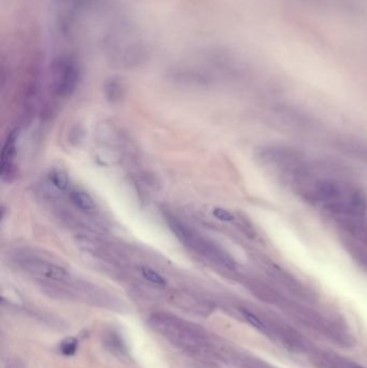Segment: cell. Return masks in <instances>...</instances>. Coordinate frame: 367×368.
I'll return each instance as SVG.
<instances>
[{"mask_svg":"<svg viewBox=\"0 0 367 368\" xmlns=\"http://www.w3.org/2000/svg\"><path fill=\"white\" fill-rule=\"evenodd\" d=\"M166 220L176 237L182 243H184V245H186L188 249L204 256L205 259L209 260L210 262L225 267V268H235V261L220 245L208 238L203 237L200 234L192 229L190 226H187L185 223L173 216H167Z\"/></svg>","mask_w":367,"mask_h":368,"instance_id":"obj_1","label":"cell"},{"mask_svg":"<svg viewBox=\"0 0 367 368\" xmlns=\"http://www.w3.org/2000/svg\"><path fill=\"white\" fill-rule=\"evenodd\" d=\"M336 147L342 154L367 165V141L357 138H341L336 141Z\"/></svg>","mask_w":367,"mask_h":368,"instance_id":"obj_5","label":"cell"},{"mask_svg":"<svg viewBox=\"0 0 367 368\" xmlns=\"http://www.w3.org/2000/svg\"><path fill=\"white\" fill-rule=\"evenodd\" d=\"M78 345H79V342H78V340L74 337L66 338L60 344L61 353L66 356L74 355L78 350Z\"/></svg>","mask_w":367,"mask_h":368,"instance_id":"obj_11","label":"cell"},{"mask_svg":"<svg viewBox=\"0 0 367 368\" xmlns=\"http://www.w3.org/2000/svg\"><path fill=\"white\" fill-rule=\"evenodd\" d=\"M257 159L264 166L287 173L303 163L302 153L284 146L263 147L258 150Z\"/></svg>","mask_w":367,"mask_h":368,"instance_id":"obj_3","label":"cell"},{"mask_svg":"<svg viewBox=\"0 0 367 368\" xmlns=\"http://www.w3.org/2000/svg\"><path fill=\"white\" fill-rule=\"evenodd\" d=\"M211 212H213V216L221 221V222H234L236 220V217L234 216L229 210L225 209V208H222V207H215L213 210H211Z\"/></svg>","mask_w":367,"mask_h":368,"instance_id":"obj_12","label":"cell"},{"mask_svg":"<svg viewBox=\"0 0 367 368\" xmlns=\"http://www.w3.org/2000/svg\"><path fill=\"white\" fill-rule=\"evenodd\" d=\"M140 274L141 276L146 279V280L154 285L157 286H166L167 285V280L166 279L159 274L158 272H155L154 269L150 268L148 266H141L140 267Z\"/></svg>","mask_w":367,"mask_h":368,"instance_id":"obj_10","label":"cell"},{"mask_svg":"<svg viewBox=\"0 0 367 368\" xmlns=\"http://www.w3.org/2000/svg\"><path fill=\"white\" fill-rule=\"evenodd\" d=\"M69 199L71 204L83 212H93L96 209L95 199L90 193L81 188H73L69 193Z\"/></svg>","mask_w":367,"mask_h":368,"instance_id":"obj_8","label":"cell"},{"mask_svg":"<svg viewBox=\"0 0 367 368\" xmlns=\"http://www.w3.org/2000/svg\"><path fill=\"white\" fill-rule=\"evenodd\" d=\"M152 327L171 343L188 350L203 347V336L186 322L176 317L155 314L151 317Z\"/></svg>","mask_w":367,"mask_h":368,"instance_id":"obj_2","label":"cell"},{"mask_svg":"<svg viewBox=\"0 0 367 368\" xmlns=\"http://www.w3.org/2000/svg\"><path fill=\"white\" fill-rule=\"evenodd\" d=\"M18 138V130L14 129L8 136L2 152V176L5 178L7 175H11L13 168V163L16 158L17 147L16 142Z\"/></svg>","mask_w":367,"mask_h":368,"instance_id":"obj_6","label":"cell"},{"mask_svg":"<svg viewBox=\"0 0 367 368\" xmlns=\"http://www.w3.org/2000/svg\"><path fill=\"white\" fill-rule=\"evenodd\" d=\"M267 273L269 274V276L275 278V280L280 282L282 285L286 286L287 288H291L293 291H297V293H302L303 291L302 285L299 284V282L290 273L282 269L280 266H278L274 263H268L267 264Z\"/></svg>","mask_w":367,"mask_h":368,"instance_id":"obj_7","label":"cell"},{"mask_svg":"<svg viewBox=\"0 0 367 368\" xmlns=\"http://www.w3.org/2000/svg\"><path fill=\"white\" fill-rule=\"evenodd\" d=\"M17 264L26 273L51 281L63 282L69 279V273L65 267L38 256L23 255L17 260Z\"/></svg>","mask_w":367,"mask_h":368,"instance_id":"obj_4","label":"cell"},{"mask_svg":"<svg viewBox=\"0 0 367 368\" xmlns=\"http://www.w3.org/2000/svg\"><path fill=\"white\" fill-rule=\"evenodd\" d=\"M49 180L51 184L60 191H66L69 186V178L67 173L60 169H53L49 173Z\"/></svg>","mask_w":367,"mask_h":368,"instance_id":"obj_9","label":"cell"}]
</instances>
